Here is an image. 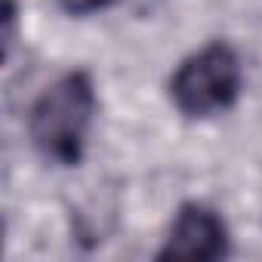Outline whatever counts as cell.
Listing matches in <instances>:
<instances>
[{
	"label": "cell",
	"mask_w": 262,
	"mask_h": 262,
	"mask_svg": "<svg viewBox=\"0 0 262 262\" xmlns=\"http://www.w3.org/2000/svg\"><path fill=\"white\" fill-rule=\"evenodd\" d=\"M114 0H59V7L71 16H90V13H99L105 7H111Z\"/></svg>",
	"instance_id": "obj_4"
},
{
	"label": "cell",
	"mask_w": 262,
	"mask_h": 262,
	"mask_svg": "<svg viewBox=\"0 0 262 262\" xmlns=\"http://www.w3.org/2000/svg\"><path fill=\"white\" fill-rule=\"evenodd\" d=\"M228 256V225L207 204H182L158 259H222Z\"/></svg>",
	"instance_id": "obj_3"
},
{
	"label": "cell",
	"mask_w": 262,
	"mask_h": 262,
	"mask_svg": "<svg viewBox=\"0 0 262 262\" xmlns=\"http://www.w3.org/2000/svg\"><path fill=\"white\" fill-rule=\"evenodd\" d=\"M96 114V86L86 71H68L50 83L28 111V136L43 161L80 164Z\"/></svg>",
	"instance_id": "obj_1"
},
{
	"label": "cell",
	"mask_w": 262,
	"mask_h": 262,
	"mask_svg": "<svg viewBox=\"0 0 262 262\" xmlns=\"http://www.w3.org/2000/svg\"><path fill=\"white\" fill-rule=\"evenodd\" d=\"M241 83L244 71L237 53L228 43L213 40L176 68L170 80V99L185 117H210L237 102Z\"/></svg>",
	"instance_id": "obj_2"
}]
</instances>
